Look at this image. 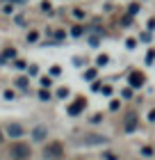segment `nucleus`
I'll use <instances>...</instances> for the list:
<instances>
[{"label": "nucleus", "instance_id": "0eeeda50", "mask_svg": "<svg viewBox=\"0 0 155 160\" xmlns=\"http://www.w3.org/2000/svg\"><path fill=\"white\" fill-rule=\"evenodd\" d=\"M7 133H9L12 137H21V135H23V128H21L18 123H9V128H7Z\"/></svg>", "mask_w": 155, "mask_h": 160}, {"label": "nucleus", "instance_id": "aec40b11", "mask_svg": "<svg viewBox=\"0 0 155 160\" xmlns=\"http://www.w3.org/2000/svg\"><path fill=\"white\" fill-rule=\"evenodd\" d=\"M103 89V94H105V96H109V94H112V87H100Z\"/></svg>", "mask_w": 155, "mask_h": 160}, {"label": "nucleus", "instance_id": "9b49d317", "mask_svg": "<svg viewBox=\"0 0 155 160\" xmlns=\"http://www.w3.org/2000/svg\"><path fill=\"white\" fill-rule=\"evenodd\" d=\"M14 55H16V50H14V48H9V50H7V53H5L2 57H0V60H7V57H14Z\"/></svg>", "mask_w": 155, "mask_h": 160}, {"label": "nucleus", "instance_id": "f8f14e48", "mask_svg": "<svg viewBox=\"0 0 155 160\" xmlns=\"http://www.w3.org/2000/svg\"><path fill=\"white\" fill-rule=\"evenodd\" d=\"M39 98H41V101H48V98H50V94H48L46 89H41V92H39Z\"/></svg>", "mask_w": 155, "mask_h": 160}, {"label": "nucleus", "instance_id": "412c9836", "mask_svg": "<svg viewBox=\"0 0 155 160\" xmlns=\"http://www.w3.org/2000/svg\"><path fill=\"white\" fill-rule=\"evenodd\" d=\"M73 14H75V18H82V16H85V12H82V9H75Z\"/></svg>", "mask_w": 155, "mask_h": 160}, {"label": "nucleus", "instance_id": "b1692460", "mask_svg": "<svg viewBox=\"0 0 155 160\" xmlns=\"http://www.w3.org/2000/svg\"><path fill=\"white\" fill-rule=\"evenodd\" d=\"M7 2H25V0H7Z\"/></svg>", "mask_w": 155, "mask_h": 160}, {"label": "nucleus", "instance_id": "dca6fc26", "mask_svg": "<svg viewBox=\"0 0 155 160\" xmlns=\"http://www.w3.org/2000/svg\"><path fill=\"white\" fill-rule=\"evenodd\" d=\"M36 37H39L36 32H30V34H27V41H36Z\"/></svg>", "mask_w": 155, "mask_h": 160}, {"label": "nucleus", "instance_id": "393cba45", "mask_svg": "<svg viewBox=\"0 0 155 160\" xmlns=\"http://www.w3.org/2000/svg\"><path fill=\"white\" fill-rule=\"evenodd\" d=\"M0 140H2V135H0Z\"/></svg>", "mask_w": 155, "mask_h": 160}, {"label": "nucleus", "instance_id": "ddd939ff", "mask_svg": "<svg viewBox=\"0 0 155 160\" xmlns=\"http://www.w3.org/2000/svg\"><path fill=\"white\" fill-rule=\"evenodd\" d=\"M153 60H155V50H148V55H146V62H148V64H151Z\"/></svg>", "mask_w": 155, "mask_h": 160}, {"label": "nucleus", "instance_id": "6ab92c4d", "mask_svg": "<svg viewBox=\"0 0 155 160\" xmlns=\"http://www.w3.org/2000/svg\"><path fill=\"white\" fill-rule=\"evenodd\" d=\"M94 76H96V71H94V69H91V71H87V73H85V78H87V80H91Z\"/></svg>", "mask_w": 155, "mask_h": 160}, {"label": "nucleus", "instance_id": "20e7f679", "mask_svg": "<svg viewBox=\"0 0 155 160\" xmlns=\"http://www.w3.org/2000/svg\"><path fill=\"white\" fill-rule=\"evenodd\" d=\"M82 108H85V101H82V98H78L75 103H73V105L69 108V114H73V117H75V114L82 112Z\"/></svg>", "mask_w": 155, "mask_h": 160}, {"label": "nucleus", "instance_id": "4be33fe9", "mask_svg": "<svg viewBox=\"0 0 155 160\" xmlns=\"http://www.w3.org/2000/svg\"><path fill=\"white\" fill-rule=\"evenodd\" d=\"M89 43H91V46H96V43H98V37H96V34H94V37H89Z\"/></svg>", "mask_w": 155, "mask_h": 160}, {"label": "nucleus", "instance_id": "423d86ee", "mask_svg": "<svg viewBox=\"0 0 155 160\" xmlns=\"http://www.w3.org/2000/svg\"><path fill=\"white\" fill-rule=\"evenodd\" d=\"M85 142L87 144H103V142H107V137L105 135H89V137H85Z\"/></svg>", "mask_w": 155, "mask_h": 160}, {"label": "nucleus", "instance_id": "9d476101", "mask_svg": "<svg viewBox=\"0 0 155 160\" xmlns=\"http://www.w3.org/2000/svg\"><path fill=\"white\" fill-rule=\"evenodd\" d=\"M103 160H119V156L112 153V151H107V153H103Z\"/></svg>", "mask_w": 155, "mask_h": 160}, {"label": "nucleus", "instance_id": "7ed1b4c3", "mask_svg": "<svg viewBox=\"0 0 155 160\" xmlns=\"http://www.w3.org/2000/svg\"><path fill=\"white\" fill-rule=\"evenodd\" d=\"M144 85V76L142 73H137V71H135V73H130V87H135V89H137V87H142Z\"/></svg>", "mask_w": 155, "mask_h": 160}, {"label": "nucleus", "instance_id": "f3484780", "mask_svg": "<svg viewBox=\"0 0 155 160\" xmlns=\"http://www.w3.org/2000/svg\"><path fill=\"white\" fill-rule=\"evenodd\" d=\"M139 12V5H130V16H132V14H137Z\"/></svg>", "mask_w": 155, "mask_h": 160}, {"label": "nucleus", "instance_id": "f257e3e1", "mask_svg": "<svg viewBox=\"0 0 155 160\" xmlns=\"http://www.w3.org/2000/svg\"><path fill=\"white\" fill-rule=\"evenodd\" d=\"M9 156H12L14 160H27V158H30V147L23 144V142H16V144L12 147Z\"/></svg>", "mask_w": 155, "mask_h": 160}, {"label": "nucleus", "instance_id": "6e6552de", "mask_svg": "<svg viewBox=\"0 0 155 160\" xmlns=\"http://www.w3.org/2000/svg\"><path fill=\"white\" fill-rule=\"evenodd\" d=\"M43 137H46V130H43V128H34V140L43 142Z\"/></svg>", "mask_w": 155, "mask_h": 160}, {"label": "nucleus", "instance_id": "a211bd4d", "mask_svg": "<svg viewBox=\"0 0 155 160\" xmlns=\"http://www.w3.org/2000/svg\"><path fill=\"white\" fill-rule=\"evenodd\" d=\"M66 94H69V89H64V87H62V89H60V92H57V96H60V98H64V96H66Z\"/></svg>", "mask_w": 155, "mask_h": 160}, {"label": "nucleus", "instance_id": "1a4fd4ad", "mask_svg": "<svg viewBox=\"0 0 155 160\" xmlns=\"http://www.w3.org/2000/svg\"><path fill=\"white\" fill-rule=\"evenodd\" d=\"M16 85L21 87V89H27V85H30V82H27V78H18V80H16Z\"/></svg>", "mask_w": 155, "mask_h": 160}, {"label": "nucleus", "instance_id": "2eb2a0df", "mask_svg": "<svg viewBox=\"0 0 155 160\" xmlns=\"http://www.w3.org/2000/svg\"><path fill=\"white\" fill-rule=\"evenodd\" d=\"M71 34H73V37H80V34H82V28H73Z\"/></svg>", "mask_w": 155, "mask_h": 160}, {"label": "nucleus", "instance_id": "f03ea898", "mask_svg": "<svg viewBox=\"0 0 155 160\" xmlns=\"http://www.w3.org/2000/svg\"><path fill=\"white\" fill-rule=\"evenodd\" d=\"M62 156H64V151H62V144H57V142L48 144V147L43 149V158H46V160H60Z\"/></svg>", "mask_w": 155, "mask_h": 160}, {"label": "nucleus", "instance_id": "4468645a", "mask_svg": "<svg viewBox=\"0 0 155 160\" xmlns=\"http://www.w3.org/2000/svg\"><path fill=\"white\" fill-rule=\"evenodd\" d=\"M96 62H98L100 67H103V64H107V55H98V60H96Z\"/></svg>", "mask_w": 155, "mask_h": 160}, {"label": "nucleus", "instance_id": "5701e85b", "mask_svg": "<svg viewBox=\"0 0 155 160\" xmlns=\"http://www.w3.org/2000/svg\"><path fill=\"white\" fill-rule=\"evenodd\" d=\"M148 119H151V121H155V110H151V112H148Z\"/></svg>", "mask_w": 155, "mask_h": 160}, {"label": "nucleus", "instance_id": "39448f33", "mask_svg": "<svg viewBox=\"0 0 155 160\" xmlns=\"http://www.w3.org/2000/svg\"><path fill=\"white\" fill-rule=\"evenodd\" d=\"M135 128H137V114H128V119H125V130L132 133Z\"/></svg>", "mask_w": 155, "mask_h": 160}]
</instances>
